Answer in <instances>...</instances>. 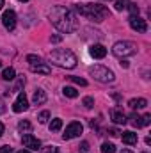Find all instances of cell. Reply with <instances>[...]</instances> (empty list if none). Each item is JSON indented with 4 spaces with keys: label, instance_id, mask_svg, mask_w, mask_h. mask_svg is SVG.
<instances>
[{
    "label": "cell",
    "instance_id": "4fadbf2b",
    "mask_svg": "<svg viewBox=\"0 0 151 153\" xmlns=\"http://www.w3.org/2000/svg\"><path fill=\"white\" fill-rule=\"evenodd\" d=\"M89 53H91V57H94V59H103V57L107 55V48H105L103 45H93V46L89 48Z\"/></svg>",
    "mask_w": 151,
    "mask_h": 153
},
{
    "label": "cell",
    "instance_id": "9a60e30c",
    "mask_svg": "<svg viewBox=\"0 0 151 153\" xmlns=\"http://www.w3.org/2000/svg\"><path fill=\"white\" fill-rule=\"evenodd\" d=\"M121 139H123V143H124V144H128V146L137 144V134H135V132H123Z\"/></svg>",
    "mask_w": 151,
    "mask_h": 153
},
{
    "label": "cell",
    "instance_id": "3957f363",
    "mask_svg": "<svg viewBox=\"0 0 151 153\" xmlns=\"http://www.w3.org/2000/svg\"><path fill=\"white\" fill-rule=\"evenodd\" d=\"M50 59H52L53 64H57L61 68H66V70H73L76 66V55L71 50H66V48L52 50L50 52Z\"/></svg>",
    "mask_w": 151,
    "mask_h": 153
},
{
    "label": "cell",
    "instance_id": "f546056e",
    "mask_svg": "<svg viewBox=\"0 0 151 153\" xmlns=\"http://www.w3.org/2000/svg\"><path fill=\"white\" fill-rule=\"evenodd\" d=\"M80 153H89V143L84 141V143L80 144Z\"/></svg>",
    "mask_w": 151,
    "mask_h": 153
},
{
    "label": "cell",
    "instance_id": "7402d4cb",
    "mask_svg": "<svg viewBox=\"0 0 151 153\" xmlns=\"http://www.w3.org/2000/svg\"><path fill=\"white\" fill-rule=\"evenodd\" d=\"M101 153H115V146H114L112 143H103Z\"/></svg>",
    "mask_w": 151,
    "mask_h": 153
},
{
    "label": "cell",
    "instance_id": "484cf974",
    "mask_svg": "<svg viewBox=\"0 0 151 153\" xmlns=\"http://www.w3.org/2000/svg\"><path fill=\"white\" fill-rule=\"evenodd\" d=\"M126 9H130L132 16H137V14H139V7H137V4H128V5H126Z\"/></svg>",
    "mask_w": 151,
    "mask_h": 153
},
{
    "label": "cell",
    "instance_id": "30bf717a",
    "mask_svg": "<svg viewBox=\"0 0 151 153\" xmlns=\"http://www.w3.org/2000/svg\"><path fill=\"white\" fill-rule=\"evenodd\" d=\"M2 23H4V27L7 29V30H14V27H16V14H14V11H5L4 14H2Z\"/></svg>",
    "mask_w": 151,
    "mask_h": 153
},
{
    "label": "cell",
    "instance_id": "5b68a950",
    "mask_svg": "<svg viewBox=\"0 0 151 153\" xmlns=\"http://www.w3.org/2000/svg\"><path fill=\"white\" fill-rule=\"evenodd\" d=\"M27 62H29V66H30V70H32L34 73H41V75H50V73H52L50 66L44 64L43 59L38 57V55H34V53H29V55H27Z\"/></svg>",
    "mask_w": 151,
    "mask_h": 153
},
{
    "label": "cell",
    "instance_id": "2e32d148",
    "mask_svg": "<svg viewBox=\"0 0 151 153\" xmlns=\"http://www.w3.org/2000/svg\"><path fill=\"white\" fill-rule=\"evenodd\" d=\"M32 102H34V105H43L46 102V93L43 89H36L34 96H32Z\"/></svg>",
    "mask_w": 151,
    "mask_h": 153
},
{
    "label": "cell",
    "instance_id": "d590c367",
    "mask_svg": "<svg viewBox=\"0 0 151 153\" xmlns=\"http://www.w3.org/2000/svg\"><path fill=\"white\" fill-rule=\"evenodd\" d=\"M2 7H4V0H0V9H2Z\"/></svg>",
    "mask_w": 151,
    "mask_h": 153
},
{
    "label": "cell",
    "instance_id": "4316f807",
    "mask_svg": "<svg viewBox=\"0 0 151 153\" xmlns=\"http://www.w3.org/2000/svg\"><path fill=\"white\" fill-rule=\"evenodd\" d=\"M48 117H50V112H48V111H43V112L38 116L39 123H46V121H48Z\"/></svg>",
    "mask_w": 151,
    "mask_h": 153
},
{
    "label": "cell",
    "instance_id": "5bb4252c",
    "mask_svg": "<svg viewBox=\"0 0 151 153\" xmlns=\"http://www.w3.org/2000/svg\"><path fill=\"white\" fill-rule=\"evenodd\" d=\"M110 117H112V121L115 123V125H126V123H128L126 116L123 114L121 111H117V109H114L112 112H110Z\"/></svg>",
    "mask_w": 151,
    "mask_h": 153
},
{
    "label": "cell",
    "instance_id": "83f0119b",
    "mask_svg": "<svg viewBox=\"0 0 151 153\" xmlns=\"http://www.w3.org/2000/svg\"><path fill=\"white\" fill-rule=\"evenodd\" d=\"M41 153H57L55 146H46V148H41Z\"/></svg>",
    "mask_w": 151,
    "mask_h": 153
},
{
    "label": "cell",
    "instance_id": "e575fe53",
    "mask_svg": "<svg viewBox=\"0 0 151 153\" xmlns=\"http://www.w3.org/2000/svg\"><path fill=\"white\" fill-rule=\"evenodd\" d=\"M18 153H30L29 150H21V152H18Z\"/></svg>",
    "mask_w": 151,
    "mask_h": 153
},
{
    "label": "cell",
    "instance_id": "4dcf8cb0",
    "mask_svg": "<svg viewBox=\"0 0 151 153\" xmlns=\"http://www.w3.org/2000/svg\"><path fill=\"white\" fill-rule=\"evenodd\" d=\"M0 153H13V148L11 146H2L0 148Z\"/></svg>",
    "mask_w": 151,
    "mask_h": 153
},
{
    "label": "cell",
    "instance_id": "d4e9b609",
    "mask_svg": "<svg viewBox=\"0 0 151 153\" xmlns=\"http://www.w3.org/2000/svg\"><path fill=\"white\" fill-rule=\"evenodd\" d=\"M128 4H130L128 0H115V9L117 11H123V9H126Z\"/></svg>",
    "mask_w": 151,
    "mask_h": 153
},
{
    "label": "cell",
    "instance_id": "74e56055",
    "mask_svg": "<svg viewBox=\"0 0 151 153\" xmlns=\"http://www.w3.org/2000/svg\"><path fill=\"white\" fill-rule=\"evenodd\" d=\"M20 2H27V0H20Z\"/></svg>",
    "mask_w": 151,
    "mask_h": 153
},
{
    "label": "cell",
    "instance_id": "52a82bcc",
    "mask_svg": "<svg viewBox=\"0 0 151 153\" xmlns=\"http://www.w3.org/2000/svg\"><path fill=\"white\" fill-rule=\"evenodd\" d=\"M82 130H84L82 123H78V121H73V123H70V125L66 126V132L62 134V137H64L66 141H70V139H75V137H78V135L82 134Z\"/></svg>",
    "mask_w": 151,
    "mask_h": 153
},
{
    "label": "cell",
    "instance_id": "d6986e66",
    "mask_svg": "<svg viewBox=\"0 0 151 153\" xmlns=\"http://www.w3.org/2000/svg\"><path fill=\"white\" fill-rule=\"evenodd\" d=\"M61 128H62V119H61V117L52 119V123H50V130H52V132H59Z\"/></svg>",
    "mask_w": 151,
    "mask_h": 153
},
{
    "label": "cell",
    "instance_id": "44dd1931",
    "mask_svg": "<svg viewBox=\"0 0 151 153\" xmlns=\"http://www.w3.org/2000/svg\"><path fill=\"white\" fill-rule=\"evenodd\" d=\"M18 130H20V132H30V130H32V125H30L29 121H20V123H18Z\"/></svg>",
    "mask_w": 151,
    "mask_h": 153
},
{
    "label": "cell",
    "instance_id": "8d00e7d4",
    "mask_svg": "<svg viewBox=\"0 0 151 153\" xmlns=\"http://www.w3.org/2000/svg\"><path fill=\"white\" fill-rule=\"evenodd\" d=\"M121 153H132V152H130V150H123Z\"/></svg>",
    "mask_w": 151,
    "mask_h": 153
},
{
    "label": "cell",
    "instance_id": "836d02e7",
    "mask_svg": "<svg viewBox=\"0 0 151 153\" xmlns=\"http://www.w3.org/2000/svg\"><path fill=\"white\" fill-rule=\"evenodd\" d=\"M2 135H4V125L0 123V137H2Z\"/></svg>",
    "mask_w": 151,
    "mask_h": 153
},
{
    "label": "cell",
    "instance_id": "ffe728a7",
    "mask_svg": "<svg viewBox=\"0 0 151 153\" xmlns=\"http://www.w3.org/2000/svg\"><path fill=\"white\" fill-rule=\"evenodd\" d=\"M62 93H64V96H68V98H76V96H78V91H76L75 87H70V85H66V87L62 89Z\"/></svg>",
    "mask_w": 151,
    "mask_h": 153
},
{
    "label": "cell",
    "instance_id": "7c38bea8",
    "mask_svg": "<svg viewBox=\"0 0 151 153\" xmlns=\"http://www.w3.org/2000/svg\"><path fill=\"white\" fill-rule=\"evenodd\" d=\"M130 27H132L133 30H137V32H146V30H148L146 20H142V18H139V16H130Z\"/></svg>",
    "mask_w": 151,
    "mask_h": 153
},
{
    "label": "cell",
    "instance_id": "cb8c5ba5",
    "mask_svg": "<svg viewBox=\"0 0 151 153\" xmlns=\"http://www.w3.org/2000/svg\"><path fill=\"white\" fill-rule=\"evenodd\" d=\"M71 82H75V84H78V85H82V87H85L87 85V80L85 78H80V76H68Z\"/></svg>",
    "mask_w": 151,
    "mask_h": 153
},
{
    "label": "cell",
    "instance_id": "d6a6232c",
    "mask_svg": "<svg viewBox=\"0 0 151 153\" xmlns=\"http://www.w3.org/2000/svg\"><path fill=\"white\" fill-rule=\"evenodd\" d=\"M109 134H110L112 137H117V135H119V132H117L115 128H110V130H109Z\"/></svg>",
    "mask_w": 151,
    "mask_h": 153
},
{
    "label": "cell",
    "instance_id": "277c9868",
    "mask_svg": "<svg viewBox=\"0 0 151 153\" xmlns=\"http://www.w3.org/2000/svg\"><path fill=\"white\" fill-rule=\"evenodd\" d=\"M114 55L117 57H130V55H135L137 53V45L132 43V41H117L112 48Z\"/></svg>",
    "mask_w": 151,
    "mask_h": 153
},
{
    "label": "cell",
    "instance_id": "f35d334b",
    "mask_svg": "<svg viewBox=\"0 0 151 153\" xmlns=\"http://www.w3.org/2000/svg\"><path fill=\"white\" fill-rule=\"evenodd\" d=\"M0 68H2V62H0Z\"/></svg>",
    "mask_w": 151,
    "mask_h": 153
},
{
    "label": "cell",
    "instance_id": "9c48e42d",
    "mask_svg": "<svg viewBox=\"0 0 151 153\" xmlns=\"http://www.w3.org/2000/svg\"><path fill=\"white\" fill-rule=\"evenodd\" d=\"M130 123L137 128H142V126H148L151 123V114H146V116H139V114H133L130 116Z\"/></svg>",
    "mask_w": 151,
    "mask_h": 153
},
{
    "label": "cell",
    "instance_id": "6da1fadb",
    "mask_svg": "<svg viewBox=\"0 0 151 153\" xmlns=\"http://www.w3.org/2000/svg\"><path fill=\"white\" fill-rule=\"evenodd\" d=\"M50 20H52V23H53L61 32H66V34L75 32L76 29H78V20H76V16L70 11V9H66L64 5H55V7H52V11H50Z\"/></svg>",
    "mask_w": 151,
    "mask_h": 153
},
{
    "label": "cell",
    "instance_id": "ba28073f",
    "mask_svg": "<svg viewBox=\"0 0 151 153\" xmlns=\"http://www.w3.org/2000/svg\"><path fill=\"white\" fill-rule=\"evenodd\" d=\"M21 143H23V146L29 148L30 152H38V150H41V141H39L38 137L30 135V134H25V135L21 137Z\"/></svg>",
    "mask_w": 151,
    "mask_h": 153
},
{
    "label": "cell",
    "instance_id": "7a4b0ae2",
    "mask_svg": "<svg viewBox=\"0 0 151 153\" xmlns=\"http://www.w3.org/2000/svg\"><path fill=\"white\" fill-rule=\"evenodd\" d=\"M75 9L82 16H85L93 22H103L110 14L109 9L101 4H78V5H75Z\"/></svg>",
    "mask_w": 151,
    "mask_h": 153
},
{
    "label": "cell",
    "instance_id": "ac0fdd59",
    "mask_svg": "<svg viewBox=\"0 0 151 153\" xmlns=\"http://www.w3.org/2000/svg\"><path fill=\"white\" fill-rule=\"evenodd\" d=\"M2 78H4V80H14V78H16L14 68H5V70L2 71Z\"/></svg>",
    "mask_w": 151,
    "mask_h": 153
},
{
    "label": "cell",
    "instance_id": "603a6c76",
    "mask_svg": "<svg viewBox=\"0 0 151 153\" xmlns=\"http://www.w3.org/2000/svg\"><path fill=\"white\" fill-rule=\"evenodd\" d=\"M82 103H84L85 109H93V107H94V98H93V96H85Z\"/></svg>",
    "mask_w": 151,
    "mask_h": 153
},
{
    "label": "cell",
    "instance_id": "1f68e13d",
    "mask_svg": "<svg viewBox=\"0 0 151 153\" xmlns=\"http://www.w3.org/2000/svg\"><path fill=\"white\" fill-rule=\"evenodd\" d=\"M52 43H59V41H61V39H62V36H59V34H55V36H52Z\"/></svg>",
    "mask_w": 151,
    "mask_h": 153
},
{
    "label": "cell",
    "instance_id": "8fae6325",
    "mask_svg": "<svg viewBox=\"0 0 151 153\" xmlns=\"http://www.w3.org/2000/svg\"><path fill=\"white\" fill-rule=\"evenodd\" d=\"M27 109H29V100H27L25 93H20L18 98H16V102L13 103V111H14V112H23V111H27Z\"/></svg>",
    "mask_w": 151,
    "mask_h": 153
},
{
    "label": "cell",
    "instance_id": "8992f818",
    "mask_svg": "<svg viewBox=\"0 0 151 153\" xmlns=\"http://www.w3.org/2000/svg\"><path fill=\"white\" fill-rule=\"evenodd\" d=\"M89 73L100 82H114V78H115L112 71L105 66H93V68H89Z\"/></svg>",
    "mask_w": 151,
    "mask_h": 153
},
{
    "label": "cell",
    "instance_id": "e0dca14e",
    "mask_svg": "<svg viewBox=\"0 0 151 153\" xmlns=\"http://www.w3.org/2000/svg\"><path fill=\"white\" fill-rule=\"evenodd\" d=\"M128 105L135 111V109H144V107H148V100L146 98H133V100H130L128 102Z\"/></svg>",
    "mask_w": 151,
    "mask_h": 153
},
{
    "label": "cell",
    "instance_id": "f1b7e54d",
    "mask_svg": "<svg viewBox=\"0 0 151 153\" xmlns=\"http://www.w3.org/2000/svg\"><path fill=\"white\" fill-rule=\"evenodd\" d=\"M25 84V76H20L18 78V82H16V85H14V91H20V87Z\"/></svg>",
    "mask_w": 151,
    "mask_h": 153
}]
</instances>
